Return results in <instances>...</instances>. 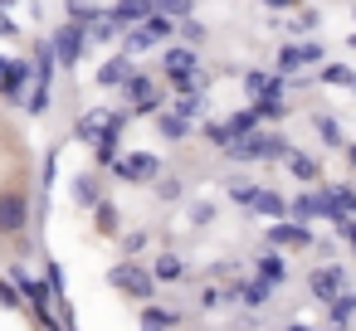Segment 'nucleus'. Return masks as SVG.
<instances>
[{"instance_id":"obj_1","label":"nucleus","mask_w":356,"mask_h":331,"mask_svg":"<svg viewBox=\"0 0 356 331\" xmlns=\"http://www.w3.org/2000/svg\"><path fill=\"white\" fill-rule=\"evenodd\" d=\"M49 44H54V59H59V69H69V74H74V69L83 64V54H88V44H93V40H88V30H83V25L64 20V25L49 35Z\"/></svg>"},{"instance_id":"obj_2","label":"nucleus","mask_w":356,"mask_h":331,"mask_svg":"<svg viewBox=\"0 0 356 331\" xmlns=\"http://www.w3.org/2000/svg\"><path fill=\"white\" fill-rule=\"evenodd\" d=\"M108 282H113L122 297H137V302H152V297H156V287H161V282H156L142 263H132V258H122V263L108 273Z\"/></svg>"},{"instance_id":"obj_3","label":"nucleus","mask_w":356,"mask_h":331,"mask_svg":"<svg viewBox=\"0 0 356 331\" xmlns=\"http://www.w3.org/2000/svg\"><path fill=\"white\" fill-rule=\"evenodd\" d=\"M113 176L127 180V185H156L166 171H161V156H156V151H132V156H122V161L113 166Z\"/></svg>"},{"instance_id":"obj_4","label":"nucleus","mask_w":356,"mask_h":331,"mask_svg":"<svg viewBox=\"0 0 356 331\" xmlns=\"http://www.w3.org/2000/svg\"><path fill=\"white\" fill-rule=\"evenodd\" d=\"M25 83H35L30 59H0V98L20 108L25 103Z\"/></svg>"},{"instance_id":"obj_5","label":"nucleus","mask_w":356,"mask_h":331,"mask_svg":"<svg viewBox=\"0 0 356 331\" xmlns=\"http://www.w3.org/2000/svg\"><path fill=\"white\" fill-rule=\"evenodd\" d=\"M30 224V195L25 190H0V234H25Z\"/></svg>"},{"instance_id":"obj_6","label":"nucleus","mask_w":356,"mask_h":331,"mask_svg":"<svg viewBox=\"0 0 356 331\" xmlns=\"http://www.w3.org/2000/svg\"><path fill=\"white\" fill-rule=\"evenodd\" d=\"M346 282H351V278H346V268H341V263H322V268H312V273H307V292H312L317 302L341 297V292H346Z\"/></svg>"},{"instance_id":"obj_7","label":"nucleus","mask_w":356,"mask_h":331,"mask_svg":"<svg viewBox=\"0 0 356 331\" xmlns=\"http://www.w3.org/2000/svg\"><path fill=\"white\" fill-rule=\"evenodd\" d=\"M161 74H166V83H181V78L200 74V49H191V44L166 49V54H161Z\"/></svg>"},{"instance_id":"obj_8","label":"nucleus","mask_w":356,"mask_h":331,"mask_svg":"<svg viewBox=\"0 0 356 331\" xmlns=\"http://www.w3.org/2000/svg\"><path fill=\"white\" fill-rule=\"evenodd\" d=\"M307 244H312L307 224H298V219H273V229H268V248H307Z\"/></svg>"},{"instance_id":"obj_9","label":"nucleus","mask_w":356,"mask_h":331,"mask_svg":"<svg viewBox=\"0 0 356 331\" xmlns=\"http://www.w3.org/2000/svg\"><path fill=\"white\" fill-rule=\"evenodd\" d=\"M322 214H327V190H307V195L288 200V219H298V224H312Z\"/></svg>"},{"instance_id":"obj_10","label":"nucleus","mask_w":356,"mask_h":331,"mask_svg":"<svg viewBox=\"0 0 356 331\" xmlns=\"http://www.w3.org/2000/svg\"><path fill=\"white\" fill-rule=\"evenodd\" d=\"M113 10V20L122 25V30H137L152 10H156V0H118V6H108Z\"/></svg>"},{"instance_id":"obj_11","label":"nucleus","mask_w":356,"mask_h":331,"mask_svg":"<svg viewBox=\"0 0 356 331\" xmlns=\"http://www.w3.org/2000/svg\"><path fill=\"white\" fill-rule=\"evenodd\" d=\"M137 74V64H132V54H113L103 69H98V88H122L127 78Z\"/></svg>"},{"instance_id":"obj_12","label":"nucleus","mask_w":356,"mask_h":331,"mask_svg":"<svg viewBox=\"0 0 356 331\" xmlns=\"http://www.w3.org/2000/svg\"><path fill=\"white\" fill-rule=\"evenodd\" d=\"M88 40H93V44H118V40H122V25L113 20V10L98 6V15L88 20Z\"/></svg>"},{"instance_id":"obj_13","label":"nucleus","mask_w":356,"mask_h":331,"mask_svg":"<svg viewBox=\"0 0 356 331\" xmlns=\"http://www.w3.org/2000/svg\"><path fill=\"white\" fill-rule=\"evenodd\" d=\"M254 214H264V219H288V195H278V190H268V185H259V195H254V205H249Z\"/></svg>"},{"instance_id":"obj_14","label":"nucleus","mask_w":356,"mask_h":331,"mask_svg":"<svg viewBox=\"0 0 356 331\" xmlns=\"http://www.w3.org/2000/svg\"><path fill=\"white\" fill-rule=\"evenodd\" d=\"M351 316H356V292L346 287L341 297H332V302H327V326H332V331H346V326H351Z\"/></svg>"},{"instance_id":"obj_15","label":"nucleus","mask_w":356,"mask_h":331,"mask_svg":"<svg viewBox=\"0 0 356 331\" xmlns=\"http://www.w3.org/2000/svg\"><path fill=\"white\" fill-rule=\"evenodd\" d=\"M103 122H108V108H93V112H83V117L74 122V142L93 146V142L103 137Z\"/></svg>"},{"instance_id":"obj_16","label":"nucleus","mask_w":356,"mask_h":331,"mask_svg":"<svg viewBox=\"0 0 356 331\" xmlns=\"http://www.w3.org/2000/svg\"><path fill=\"white\" fill-rule=\"evenodd\" d=\"M74 200H79L83 210H98V205H103V180H98L93 171L74 176Z\"/></svg>"},{"instance_id":"obj_17","label":"nucleus","mask_w":356,"mask_h":331,"mask_svg":"<svg viewBox=\"0 0 356 331\" xmlns=\"http://www.w3.org/2000/svg\"><path fill=\"white\" fill-rule=\"evenodd\" d=\"M152 278L156 282H186V258L181 253H156V263H152Z\"/></svg>"},{"instance_id":"obj_18","label":"nucleus","mask_w":356,"mask_h":331,"mask_svg":"<svg viewBox=\"0 0 356 331\" xmlns=\"http://www.w3.org/2000/svg\"><path fill=\"white\" fill-rule=\"evenodd\" d=\"M54 69H59V59H54V44H49V40H40V44H35V83L54 88Z\"/></svg>"},{"instance_id":"obj_19","label":"nucleus","mask_w":356,"mask_h":331,"mask_svg":"<svg viewBox=\"0 0 356 331\" xmlns=\"http://www.w3.org/2000/svg\"><path fill=\"white\" fill-rule=\"evenodd\" d=\"M288 171H293L302 185H322V161L307 156V151H293V156H288Z\"/></svg>"},{"instance_id":"obj_20","label":"nucleus","mask_w":356,"mask_h":331,"mask_svg":"<svg viewBox=\"0 0 356 331\" xmlns=\"http://www.w3.org/2000/svg\"><path fill=\"white\" fill-rule=\"evenodd\" d=\"M156 132H161L166 142H186V137H191V122H186L181 112H171V108H161V112H156Z\"/></svg>"},{"instance_id":"obj_21","label":"nucleus","mask_w":356,"mask_h":331,"mask_svg":"<svg viewBox=\"0 0 356 331\" xmlns=\"http://www.w3.org/2000/svg\"><path fill=\"white\" fill-rule=\"evenodd\" d=\"M259 278H264L268 287H283V282H288V263H283V253H273V248L259 253Z\"/></svg>"},{"instance_id":"obj_22","label":"nucleus","mask_w":356,"mask_h":331,"mask_svg":"<svg viewBox=\"0 0 356 331\" xmlns=\"http://www.w3.org/2000/svg\"><path fill=\"white\" fill-rule=\"evenodd\" d=\"M225 127H229L234 142H239V137H254V132H259V112H254V108H239V112L225 117Z\"/></svg>"},{"instance_id":"obj_23","label":"nucleus","mask_w":356,"mask_h":331,"mask_svg":"<svg viewBox=\"0 0 356 331\" xmlns=\"http://www.w3.org/2000/svg\"><path fill=\"white\" fill-rule=\"evenodd\" d=\"M176 321H181L176 307H147V312H142V331H171Z\"/></svg>"},{"instance_id":"obj_24","label":"nucleus","mask_w":356,"mask_h":331,"mask_svg":"<svg viewBox=\"0 0 356 331\" xmlns=\"http://www.w3.org/2000/svg\"><path fill=\"white\" fill-rule=\"evenodd\" d=\"M317 83H327V88H356V69H346V64H322V69H317Z\"/></svg>"},{"instance_id":"obj_25","label":"nucleus","mask_w":356,"mask_h":331,"mask_svg":"<svg viewBox=\"0 0 356 331\" xmlns=\"http://www.w3.org/2000/svg\"><path fill=\"white\" fill-rule=\"evenodd\" d=\"M176 25H181V20H171V15H161V10H152V15L142 20V30H147V35H152L156 44H166V40L176 35Z\"/></svg>"},{"instance_id":"obj_26","label":"nucleus","mask_w":356,"mask_h":331,"mask_svg":"<svg viewBox=\"0 0 356 331\" xmlns=\"http://www.w3.org/2000/svg\"><path fill=\"white\" fill-rule=\"evenodd\" d=\"M147 49H156V40L137 25V30H122V54H132V59H142Z\"/></svg>"},{"instance_id":"obj_27","label":"nucleus","mask_w":356,"mask_h":331,"mask_svg":"<svg viewBox=\"0 0 356 331\" xmlns=\"http://www.w3.org/2000/svg\"><path fill=\"white\" fill-rule=\"evenodd\" d=\"M171 112H181L186 122H195V117H205V93H176V103H171Z\"/></svg>"},{"instance_id":"obj_28","label":"nucleus","mask_w":356,"mask_h":331,"mask_svg":"<svg viewBox=\"0 0 356 331\" xmlns=\"http://www.w3.org/2000/svg\"><path fill=\"white\" fill-rule=\"evenodd\" d=\"M312 132L327 142V146H346V137H341V127H337V117H327V112H312Z\"/></svg>"},{"instance_id":"obj_29","label":"nucleus","mask_w":356,"mask_h":331,"mask_svg":"<svg viewBox=\"0 0 356 331\" xmlns=\"http://www.w3.org/2000/svg\"><path fill=\"white\" fill-rule=\"evenodd\" d=\"M254 112H259V122H283L288 117V98H254Z\"/></svg>"},{"instance_id":"obj_30","label":"nucleus","mask_w":356,"mask_h":331,"mask_svg":"<svg viewBox=\"0 0 356 331\" xmlns=\"http://www.w3.org/2000/svg\"><path fill=\"white\" fill-rule=\"evenodd\" d=\"M302 69H307V64H302L298 44H283V49H278V64H273V74H283V78H288V74H302Z\"/></svg>"},{"instance_id":"obj_31","label":"nucleus","mask_w":356,"mask_h":331,"mask_svg":"<svg viewBox=\"0 0 356 331\" xmlns=\"http://www.w3.org/2000/svg\"><path fill=\"white\" fill-rule=\"evenodd\" d=\"M49 108H54V88H44V83H35V93L25 98V112H30V117H44Z\"/></svg>"},{"instance_id":"obj_32","label":"nucleus","mask_w":356,"mask_h":331,"mask_svg":"<svg viewBox=\"0 0 356 331\" xmlns=\"http://www.w3.org/2000/svg\"><path fill=\"white\" fill-rule=\"evenodd\" d=\"M93 151H98V166H103V171L118 166V137H113V132H103V137L93 142Z\"/></svg>"},{"instance_id":"obj_33","label":"nucleus","mask_w":356,"mask_h":331,"mask_svg":"<svg viewBox=\"0 0 356 331\" xmlns=\"http://www.w3.org/2000/svg\"><path fill=\"white\" fill-rule=\"evenodd\" d=\"M64 15H69L74 25H83V30H88V20L98 15V6H88V0H64Z\"/></svg>"},{"instance_id":"obj_34","label":"nucleus","mask_w":356,"mask_h":331,"mask_svg":"<svg viewBox=\"0 0 356 331\" xmlns=\"http://www.w3.org/2000/svg\"><path fill=\"white\" fill-rule=\"evenodd\" d=\"M176 30H181V40H186V44H191V49H200V44H205V25H200V20H195V15H186V20H181V25H176Z\"/></svg>"},{"instance_id":"obj_35","label":"nucleus","mask_w":356,"mask_h":331,"mask_svg":"<svg viewBox=\"0 0 356 331\" xmlns=\"http://www.w3.org/2000/svg\"><path fill=\"white\" fill-rule=\"evenodd\" d=\"M268 83H273V74H264V69H249V74H244V93H249V98H264Z\"/></svg>"},{"instance_id":"obj_36","label":"nucleus","mask_w":356,"mask_h":331,"mask_svg":"<svg viewBox=\"0 0 356 331\" xmlns=\"http://www.w3.org/2000/svg\"><path fill=\"white\" fill-rule=\"evenodd\" d=\"M225 190H229V200H234V205H244V210H249V205H254V195H259V185H254V180H229Z\"/></svg>"},{"instance_id":"obj_37","label":"nucleus","mask_w":356,"mask_h":331,"mask_svg":"<svg viewBox=\"0 0 356 331\" xmlns=\"http://www.w3.org/2000/svg\"><path fill=\"white\" fill-rule=\"evenodd\" d=\"M156 10L171 20H186V15H195V0H156Z\"/></svg>"},{"instance_id":"obj_38","label":"nucleus","mask_w":356,"mask_h":331,"mask_svg":"<svg viewBox=\"0 0 356 331\" xmlns=\"http://www.w3.org/2000/svg\"><path fill=\"white\" fill-rule=\"evenodd\" d=\"M293 35H312V30H322V10H298V20L288 25Z\"/></svg>"},{"instance_id":"obj_39","label":"nucleus","mask_w":356,"mask_h":331,"mask_svg":"<svg viewBox=\"0 0 356 331\" xmlns=\"http://www.w3.org/2000/svg\"><path fill=\"white\" fill-rule=\"evenodd\" d=\"M93 219H98V229H103V234H118V205H113V200H103Z\"/></svg>"},{"instance_id":"obj_40","label":"nucleus","mask_w":356,"mask_h":331,"mask_svg":"<svg viewBox=\"0 0 356 331\" xmlns=\"http://www.w3.org/2000/svg\"><path fill=\"white\" fill-rule=\"evenodd\" d=\"M298 54H302V64H317V69H322V59H327V44H317V40H302V44H298Z\"/></svg>"},{"instance_id":"obj_41","label":"nucleus","mask_w":356,"mask_h":331,"mask_svg":"<svg viewBox=\"0 0 356 331\" xmlns=\"http://www.w3.org/2000/svg\"><path fill=\"white\" fill-rule=\"evenodd\" d=\"M200 132H205V137H210V142H215V146H220V151H225V146H229V142H234V137H229V127H225V122H200Z\"/></svg>"},{"instance_id":"obj_42","label":"nucleus","mask_w":356,"mask_h":331,"mask_svg":"<svg viewBox=\"0 0 356 331\" xmlns=\"http://www.w3.org/2000/svg\"><path fill=\"white\" fill-rule=\"evenodd\" d=\"M181 190H186L181 176H161V180H156V195H161V200H181Z\"/></svg>"},{"instance_id":"obj_43","label":"nucleus","mask_w":356,"mask_h":331,"mask_svg":"<svg viewBox=\"0 0 356 331\" xmlns=\"http://www.w3.org/2000/svg\"><path fill=\"white\" fill-rule=\"evenodd\" d=\"M142 248H147V234H142V229H132V234H122V253H127V258H137Z\"/></svg>"},{"instance_id":"obj_44","label":"nucleus","mask_w":356,"mask_h":331,"mask_svg":"<svg viewBox=\"0 0 356 331\" xmlns=\"http://www.w3.org/2000/svg\"><path fill=\"white\" fill-rule=\"evenodd\" d=\"M0 307H10V312L20 307V287H15V282H6V278H0Z\"/></svg>"},{"instance_id":"obj_45","label":"nucleus","mask_w":356,"mask_h":331,"mask_svg":"<svg viewBox=\"0 0 356 331\" xmlns=\"http://www.w3.org/2000/svg\"><path fill=\"white\" fill-rule=\"evenodd\" d=\"M20 35V25L10 20V10H0V40H15Z\"/></svg>"},{"instance_id":"obj_46","label":"nucleus","mask_w":356,"mask_h":331,"mask_svg":"<svg viewBox=\"0 0 356 331\" xmlns=\"http://www.w3.org/2000/svg\"><path fill=\"white\" fill-rule=\"evenodd\" d=\"M191 219H195V224H210V219H215V205H195Z\"/></svg>"},{"instance_id":"obj_47","label":"nucleus","mask_w":356,"mask_h":331,"mask_svg":"<svg viewBox=\"0 0 356 331\" xmlns=\"http://www.w3.org/2000/svg\"><path fill=\"white\" fill-rule=\"evenodd\" d=\"M341 239H346V248L356 253V219H346V224H341Z\"/></svg>"},{"instance_id":"obj_48","label":"nucleus","mask_w":356,"mask_h":331,"mask_svg":"<svg viewBox=\"0 0 356 331\" xmlns=\"http://www.w3.org/2000/svg\"><path fill=\"white\" fill-rule=\"evenodd\" d=\"M341 151H346V166H351V171H356V142H346V146H341Z\"/></svg>"},{"instance_id":"obj_49","label":"nucleus","mask_w":356,"mask_h":331,"mask_svg":"<svg viewBox=\"0 0 356 331\" xmlns=\"http://www.w3.org/2000/svg\"><path fill=\"white\" fill-rule=\"evenodd\" d=\"M264 6H273V10H293L298 0H264Z\"/></svg>"},{"instance_id":"obj_50","label":"nucleus","mask_w":356,"mask_h":331,"mask_svg":"<svg viewBox=\"0 0 356 331\" xmlns=\"http://www.w3.org/2000/svg\"><path fill=\"white\" fill-rule=\"evenodd\" d=\"M346 49H356V30H351V35H346Z\"/></svg>"},{"instance_id":"obj_51","label":"nucleus","mask_w":356,"mask_h":331,"mask_svg":"<svg viewBox=\"0 0 356 331\" xmlns=\"http://www.w3.org/2000/svg\"><path fill=\"white\" fill-rule=\"evenodd\" d=\"M288 331H312V326H302V321H293V326H288Z\"/></svg>"},{"instance_id":"obj_52","label":"nucleus","mask_w":356,"mask_h":331,"mask_svg":"<svg viewBox=\"0 0 356 331\" xmlns=\"http://www.w3.org/2000/svg\"><path fill=\"white\" fill-rule=\"evenodd\" d=\"M351 15H356V6H351Z\"/></svg>"}]
</instances>
